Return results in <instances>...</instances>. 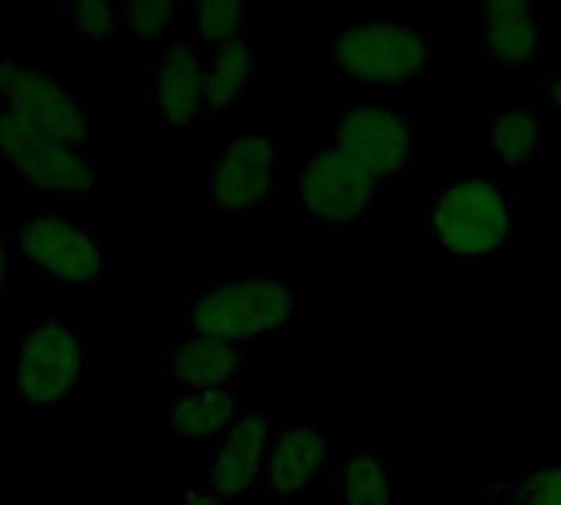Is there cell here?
Listing matches in <instances>:
<instances>
[{
    "label": "cell",
    "instance_id": "484cf974",
    "mask_svg": "<svg viewBox=\"0 0 561 505\" xmlns=\"http://www.w3.org/2000/svg\"><path fill=\"white\" fill-rule=\"evenodd\" d=\"M546 105H552L556 112H561V72H556L546 85Z\"/></svg>",
    "mask_w": 561,
    "mask_h": 505
},
{
    "label": "cell",
    "instance_id": "6da1fadb",
    "mask_svg": "<svg viewBox=\"0 0 561 505\" xmlns=\"http://www.w3.org/2000/svg\"><path fill=\"white\" fill-rule=\"evenodd\" d=\"M427 233L437 250L460 263H483L519 243V191L496 171L454 174L427 210Z\"/></svg>",
    "mask_w": 561,
    "mask_h": 505
},
{
    "label": "cell",
    "instance_id": "4fadbf2b",
    "mask_svg": "<svg viewBox=\"0 0 561 505\" xmlns=\"http://www.w3.org/2000/svg\"><path fill=\"white\" fill-rule=\"evenodd\" d=\"M273 440V424L263 411H243L240 421L204 457V486L227 505L260 490L263 460Z\"/></svg>",
    "mask_w": 561,
    "mask_h": 505
},
{
    "label": "cell",
    "instance_id": "5bb4252c",
    "mask_svg": "<svg viewBox=\"0 0 561 505\" xmlns=\"http://www.w3.org/2000/svg\"><path fill=\"white\" fill-rule=\"evenodd\" d=\"M247 365H250V348L247 345L194 335L187 329L178 338H171L164 345V352H161L164 378L184 394L237 391L243 375H247Z\"/></svg>",
    "mask_w": 561,
    "mask_h": 505
},
{
    "label": "cell",
    "instance_id": "2e32d148",
    "mask_svg": "<svg viewBox=\"0 0 561 505\" xmlns=\"http://www.w3.org/2000/svg\"><path fill=\"white\" fill-rule=\"evenodd\" d=\"M266 69L263 46L247 39L230 43L217 53H207L204 66V122H224L253 89Z\"/></svg>",
    "mask_w": 561,
    "mask_h": 505
},
{
    "label": "cell",
    "instance_id": "d6986e66",
    "mask_svg": "<svg viewBox=\"0 0 561 505\" xmlns=\"http://www.w3.org/2000/svg\"><path fill=\"white\" fill-rule=\"evenodd\" d=\"M332 505H394L388 460L371 447L348 450L332 467Z\"/></svg>",
    "mask_w": 561,
    "mask_h": 505
},
{
    "label": "cell",
    "instance_id": "52a82bcc",
    "mask_svg": "<svg viewBox=\"0 0 561 505\" xmlns=\"http://www.w3.org/2000/svg\"><path fill=\"white\" fill-rule=\"evenodd\" d=\"M293 204L319 230H355L378 204L381 184L345 151L325 145L312 151L299 168L286 171Z\"/></svg>",
    "mask_w": 561,
    "mask_h": 505
},
{
    "label": "cell",
    "instance_id": "9c48e42d",
    "mask_svg": "<svg viewBox=\"0 0 561 505\" xmlns=\"http://www.w3.org/2000/svg\"><path fill=\"white\" fill-rule=\"evenodd\" d=\"M286 177V145L263 128H233L204 168V197L227 217L266 207Z\"/></svg>",
    "mask_w": 561,
    "mask_h": 505
},
{
    "label": "cell",
    "instance_id": "cb8c5ba5",
    "mask_svg": "<svg viewBox=\"0 0 561 505\" xmlns=\"http://www.w3.org/2000/svg\"><path fill=\"white\" fill-rule=\"evenodd\" d=\"M16 250H13V237L10 230L0 227V296H7L16 283Z\"/></svg>",
    "mask_w": 561,
    "mask_h": 505
},
{
    "label": "cell",
    "instance_id": "ba28073f",
    "mask_svg": "<svg viewBox=\"0 0 561 505\" xmlns=\"http://www.w3.org/2000/svg\"><path fill=\"white\" fill-rule=\"evenodd\" d=\"M16 260L62 292H79L105 276V250L76 217L49 210L16 217L10 227Z\"/></svg>",
    "mask_w": 561,
    "mask_h": 505
},
{
    "label": "cell",
    "instance_id": "e0dca14e",
    "mask_svg": "<svg viewBox=\"0 0 561 505\" xmlns=\"http://www.w3.org/2000/svg\"><path fill=\"white\" fill-rule=\"evenodd\" d=\"M243 414V394L237 391H197L168 404L164 440L214 447Z\"/></svg>",
    "mask_w": 561,
    "mask_h": 505
},
{
    "label": "cell",
    "instance_id": "3957f363",
    "mask_svg": "<svg viewBox=\"0 0 561 505\" xmlns=\"http://www.w3.org/2000/svg\"><path fill=\"white\" fill-rule=\"evenodd\" d=\"M329 62L339 76L358 82H421L437 66V30L424 20L332 23Z\"/></svg>",
    "mask_w": 561,
    "mask_h": 505
},
{
    "label": "cell",
    "instance_id": "5b68a950",
    "mask_svg": "<svg viewBox=\"0 0 561 505\" xmlns=\"http://www.w3.org/2000/svg\"><path fill=\"white\" fill-rule=\"evenodd\" d=\"M92 352L82 342V329L72 319L53 315L26 329L13 345V388L16 398L36 411H59L92 368Z\"/></svg>",
    "mask_w": 561,
    "mask_h": 505
},
{
    "label": "cell",
    "instance_id": "ffe728a7",
    "mask_svg": "<svg viewBox=\"0 0 561 505\" xmlns=\"http://www.w3.org/2000/svg\"><path fill=\"white\" fill-rule=\"evenodd\" d=\"M250 7L243 0H194L184 3V30L207 49L217 53L243 39Z\"/></svg>",
    "mask_w": 561,
    "mask_h": 505
},
{
    "label": "cell",
    "instance_id": "7c38bea8",
    "mask_svg": "<svg viewBox=\"0 0 561 505\" xmlns=\"http://www.w3.org/2000/svg\"><path fill=\"white\" fill-rule=\"evenodd\" d=\"M204 66L207 49L187 30L168 39L145 66V99L161 125L187 128L204 122Z\"/></svg>",
    "mask_w": 561,
    "mask_h": 505
},
{
    "label": "cell",
    "instance_id": "44dd1931",
    "mask_svg": "<svg viewBox=\"0 0 561 505\" xmlns=\"http://www.w3.org/2000/svg\"><path fill=\"white\" fill-rule=\"evenodd\" d=\"M59 16L82 36L95 43H128L122 0H66L59 3Z\"/></svg>",
    "mask_w": 561,
    "mask_h": 505
},
{
    "label": "cell",
    "instance_id": "ac0fdd59",
    "mask_svg": "<svg viewBox=\"0 0 561 505\" xmlns=\"http://www.w3.org/2000/svg\"><path fill=\"white\" fill-rule=\"evenodd\" d=\"M477 138L490 158L503 168L542 164V122L526 108H496L477 118Z\"/></svg>",
    "mask_w": 561,
    "mask_h": 505
},
{
    "label": "cell",
    "instance_id": "9a60e30c",
    "mask_svg": "<svg viewBox=\"0 0 561 505\" xmlns=\"http://www.w3.org/2000/svg\"><path fill=\"white\" fill-rule=\"evenodd\" d=\"M477 56L483 62L519 69L539 56L542 16L526 0H490L477 10Z\"/></svg>",
    "mask_w": 561,
    "mask_h": 505
},
{
    "label": "cell",
    "instance_id": "603a6c76",
    "mask_svg": "<svg viewBox=\"0 0 561 505\" xmlns=\"http://www.w3.org/2000/svg\"><path fill=\"white\" fill-rule=\"evenodd\" d=\"M500 505H561V463H526L500 493Z\"/></svg>",
    "mask_w": 561,
    "mask_h": 505
},
{
    "label": "cell",
    "instance_id": "8fae6325",
    "mask_svg": "<svg viewBox=\"0 0 561 505\" xmlns=\"http://www.w3.org/2000/svg\"><path fill=\"white\" fill-rule=\"evenodd\" d=\"M332 473V427L325 421H289L273 431L260 490L270 500H306Z\"/></svg>",
    "mask_w": 561,
    "mask_h": 505
},
{
    "label": "cell",
    "instance_id": "277c9868",
    "mask_svg": "<svg viewBox=\"0 0 561 505\" xmlns=\"http://www.w3.org/2000/svg\"><path fill=\"white\" fill-rule=\"evenodd\" d=\"M0 112L76 151L92 154L99 141V118L82 92L53 66L16 53H0Z\"/></svg>",
    "mask_w": 561,
    "mask_h": 505
},
{
    "label": "cell",
    "instance_id": "7402d4cb",
    "mask_svg": "<svg viewBox=\"0 0 561 505\" xmlns=\"http://www.w3.org/2000/svg\"><path fill=\"white\" fill-rule=\"evenodd\" d=\"M128 39H154L168 43L184 33V7L171 0H122Z\"/></svg>",
    "mask_w": 561,
    "mask_h": 505
},
{
    "label": "cell",
    "instance_id": "d4e9b609",
    "mask_svg": "<svg viewBox=\"0 0 561 505\" xmlns=\"http://www.w3.org/2000/svg\"><path fill=\"white\" fill-rule=\"evenodd\" d=\"M178 505H227L220 496H214L204 483H191Z\"/></svg>",
    "mask_w": 561,
    "mask_h": 505
},
{
    "label": "cell",
    "instance_id": "30bf717a",
    "mask_svg": "<svg viewBox=\"0 0 561 505\" xmlns=\"http://www.w3.org/2000/svg\"><path fill=\"white\" fill-rule=\"evenodd\" d=\"M329 145L358 161L381 187L414 171V112L381 105H342Z\"/></svg>",
    "mask_w": 561,
    "mask_h": 505
},
{
    "label": "cell",
    "instance_id": "7a4b0ae2",
    "mask_svg": "<svg viewBox=\"0 0 561 505\" xmlns=\"http://www.w3.org/2000/svg\"><path fill=\"white\" fill-rule=\"evenodd\" d=\"M299 312V289L276 273L224 276L204 283L187 299V332L250 345L253 338L286 335Z\"/></svg>",
    "mask_w": 561,
    "mask_h": 505
},
{
    "label": "cell",
    "instance_id": "8992f818",
    "mask_svg": "<svg viewBox=\"0 0 561 505\" xmlns=\"http://www.w3.org/2000/svg\"><path fill=\"white\" fill-rule=\"evenodd\" d=\"M0 164L16 187L62 207H76L99 187V161L89 151L59 145L7 112H0Z\"/></svg>",
    "mask_w": 561,
    "mask_h": 505
}]
</instances>
